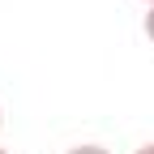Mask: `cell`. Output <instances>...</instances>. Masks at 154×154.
Returning <instances> with one entry per match:
<instances>
[{"mask_svg":"<svg viewBox=\"0 0 154 154\" xmlns=\"http://www.w3.org/2000/svg\"><path fill=\"white\" fill-rule=\"evenodd\" d=\"M69 154H111V150H107V146H73Z\"/></svg>","mask_w":154,"mask_h":154,"instance_id":"cell-1","label":"cell"},{"mask_svg":"<svg viewBox=\"0 0 154 154\" xmlns=\"http://www.w3.org/2000/svg\"><path fill=\"white\" fill-rule=\"evenodd\" d=\"M141 30H146V38H150V43H154V9L146 13V22H141Z\"/></svg>","mask_w":154,"mask_h":154,"instance_id":"cell-2","label":"cell"},{"mask_svg":"<svg viewBox=\"0 0 154 154\" xmlns=\"http://www.w3.org/2000/svg\"><path fill=\"white\" fill-rule=\"evenodd\" d=\"M133 154H154V141H146V146H137Z\"/></svg>","mask_w":154,"mask_h":154,"instance_id":"cell-3","label":"cell"},{"mask_svg":"<svg viewBox=\"0 0 154 154\" xmlns=\"http://www.w3.org/2000/svg\"><path fill=\"white\" fill-rule=\"evenodd\" d=\"M0 128H5V111H0Z\"/></svg>","mask_w":154,"mask_h":154,"instance_id":"cell-4","label":"cell"},{"mask_svg":"<svg viewBox=\"0 0 154 154\" xmlns=\"http://www.w3.org/2000/svg\"><path fill=\"white\" fill-rule=\"evenodd\" d=\"M146 5H150V9H154V0H146Z\"/></svg>","mask_w":154,"mask_h":154,"instance_id":"cell-5","label":"cell"},{"mask_svg":"<svg viewBox=\"0 0 154 154\" xmlns=\"http://www.w3.org/2000/svg\"><path fill=\"white\" fill-rule=\"evenodd\" d=\"M0 154H9V150H0Z\"/></svg>","mask_w":154,"mask_h":154,"instance_id":"cell-6","label":"cell"}]
</instances>
